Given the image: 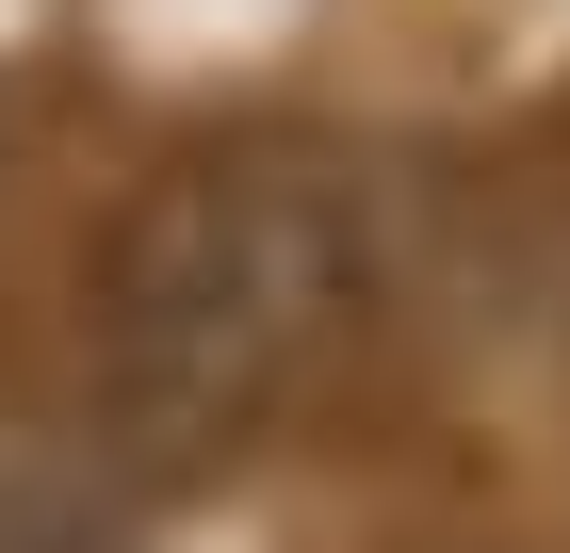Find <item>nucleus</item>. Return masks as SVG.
<instances>
[{"instance_id": "f257e3e1", "label": "nucleus", "mask_w": 570, "mask_h": 553, "mask_svg": "<svg viewBox=\"0 0 570 553\" xmlns=\"http://www.w3.org/2000/svg\"><path fill=\"white\" fill-rule=\"evenodd\" d=\"M392 179L309 130L196 147L98 245V391L147 440H245L326 391L392 309Z\"/></svg>"}]
</instances>
